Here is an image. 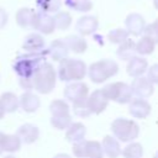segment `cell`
Here are the masks:
<instances>
[{"label":"cell","mask_w":158,"mask_h":158,"mask_svg":"<svg viewBox=\"0 0 158 158\" xmlns=\"http://www.w3.org/2000/svg\"><path fill=\"white\" fill-rule=\"evenodd\" d=\"M130 86L132 89V94L136 98H139V99H147L154 91L153 84L148 80L147 77H142V75L135 78Z\"/></svg>","instance_id":"9c48e42d"},{"label":"cell","mask_w":158,"mask_h":158,"mask_svg":"<svg viewBox=\"0 0 158 158\" xmlns=\"http://www.w3.org/2000/svg\"><path fill=\"white\" fill-rule=\"evenodd\" d=\"M111 132L118 142H133L139 135V126L136 121L125 117L115 118L111 122Z\"/></svg>","instance_id":"5b68a950"},{"label":"cell","mask_w":158,"mask_h":158,"mask_svg":"<svg viewBox=\"0 0 158 158\" xmlns=\"http://www.w3.org/2000/svg\"><path fill=\"white\" fill-rule=\"evenodd\" d=\"M117 73H118V64L114 59H106V58L90 64L86 72L89 79L95 84L104 83L109 78L116 75Z\"/></svg>","instance_id":"277c9868"},{"label":"cell","mask_w":158,"mask_h":158,"mask_svg":"<svg viewBox=\"0 0 158 158\" xmlns=\"http://www.w3.org/2000/svg\"><path fill=\"white\" fill-rule=\"evenodd\" d=\"M146 25L147 23L144 17L137 12H132L127 15L125 19V26H126L125 30L128 32V35H132V36H141L143 33Z\"/></svg>","instance_id":"7c38bea8"},{"label":"cell","mask_w":158,"mask_h":158,"mask_svg":"<svg viewBox=\"0 0 158 158\" xmlns=\"http://www.w3.org/2000/svg\"><path fill=\"white\" fill-rule=\"evenodd\" d=\"M72 122L73 121H72V116L70 115H67V116H52L51 117V125L56 130H67Z\"/></svg>","instance_id":"836d02e7"},{"label":"cell","mask_w":158,"mask_h":158,"mask_svg":"<svg viewBox=\"0 0 158 158\" xmlns=\"http://www.w3.org/2000/svg\"><path fill=\"white\" fill-rule=\"evenodd\" d=\"M64 43L67 44L68 49L73 53L81 54L88 49V42L84 40V37L78 35H69L65 38H63Z\"/></svg>","instance_id":"44dd1931"},{"label":"cell","mask_w":158,"mask_h":158,"mask_svg":"<svg viewBox=\"0 0 158 158\" xmlns=\"http://www.w3.org/2000/svg\"><path fill=\"white\" fill-rule=\"evenodd\" d=\"M21 139L16 136V135H10V133H5V138H4V152L7 153H14L17 152L21 148Z\"/></svg>","instance_id":"1f68e13d"},{"label":"cell","mask_w":158,"mask_h":158,"mask_svg":"<svg viewBox=\"0 0 158 158\" xmlns=\"http://www.w3.org/2000/svg\"><path fill=\"white\" fill-rule=\"evenodd\" d=\"M5 111H4V109H2V106H1V104H0V120L1 118H4V116H5Z\"/></svg>","instance_id":"b9f144b4"},{"label":"cell","mask_w":158,"mask_h":158,"mask_svg":"<svg viewBox=\"0 0 158 158\" xmlns=\"http://www.w3.org/2000/svg\"><path fill=\"white\" fill-rule=\"evenodd\" d=\"M88 72L86 64L81 59L77 58H64L59 62L57 69V78L62 81H81Z\"/></svg>","instance_id":"7a4b0ae2"},{"label":"cell","mask_w":158,"mask_h":158,"mask_svg":"<svg viewBox=\"0 0 158 158\" xmlns=\"http://www.w3.org/2000/svg\"><path fill=\"white\" fill-rule=\"evenodd\" d=\"M15 135L21 139L22 143L32 144L40 138V130L32 123H23L17 128Z\"/></svg>","instance_id":"9a60e30c"},{"label":"cell","mask_w":158,"mask_h":158,"mask_svg":"<svg viewBox=\"0 0 158 158\" xmlns=\"http://www.w3.org/2000/svg\"><path fill=\"white\" fill-rule=\"evenodd\" d=\"M32 28L36 30L41 35H51V33H53L54 30H56L53 16L51 14H47V12L37 10L36 14H35V20H33V23H32Z\"/></svg>","instance_id":"ba28073f"},{"label":"cell","mask_w":158,"mask_h":158,"mask_svg":"<svg viewBox=\"0 0 158 158\" xmlns=\"http://www.w3.org/2000/svg\"><path fill=\"white\" fill-rule=\"evenodd\" d=\"M153 6L156 10H158V0H153Z\"/></svg>","instance_id":"ee69618b"},{"label":"cell","mask_w":158,"mask_h":158,"mask_svg":"<svg viewBox=\"0 0 158 158\" xmlns=\"http://www.w3.org/2000/svg\"><path fill=\"white\" fill-rule=\"evenodd\" d=\"M19 105L20 107L27 112V114H32L36 112L40 106H41V100L38 98V95H36L32 91H23L21 94V96L19 98Z\"/></svg>","instance_id":"2e32d148"},{"label":"cell","mask_w":158,"mask_h":158,"mask_svg":"<svg viewBox=\"0 0 158 158\" xmlns=\"http://www.w3.org/2000/svg\"><path fill=\"white\" fill-rule=\"evenodd\" d=\"M102 152L109 158H117L121 154L120 142L114 136H105L101 142Z\"/></svg>","instance_id":"7402d4cb"},{"label":"cell","mask_w":158,"mask_h":158,"mask_svg":"<svg viewBox=\"0 0 158 158\" xmlns=\"http://www.w3.org/2000/svg\"><path fill=\"white\" fill-rule=\"evenodd\" d=\"M53 158H72L69 154H67V153H58V154H56Z\"/></svg>","instance_id":"60d3db41"},{"label":"cell","mask_w":158,"mask_h":158,"mask_svg":"<svg viewBox=\"0 0 158 158\" xmlns=\"http://www.w3.org/2000/svg\"><path fill=\"white\" fill-rule=\"evenodd\" d=\"M64 98L72 104L85 100L89 95V86L84 81H72L64 88Z\"/></svg>","instance_id":"52a82bcc"},{"label":"cell","mask_w":158,"mask_h":158,"mask_svg":"<svg viewBox=\"0 0 158 158\" xmlns=\"http://www.w3.org/2000/svg\"><path fill=\"white\" fill-rule=\"evenodd\" d=\"M33 89L40 94H49L57 84V70L49 62H43L32 75Z\"/></svg>","instance_id":"3957f363"},{"label":"cell","mask_w":158,"mask_h":158,"mask_svg":"<svg viewBox=\"0 0 158 158\" xmlns=\"http://www.w3.org/2000/svg\"><path fill=\"white\" fill-rule=\"evenodd\" d=\"M154 47H156V43L151 38L142 36L138 40V42H136V53H138L141 56H148V54L153 53Z\"/></svg>","instance_id":"83f0119b"},{"label":"cell","mask_w":158,"mask_h":158,"mask_svg":"<svg viewBox=\"0 0 158 158\" xmlns=\"http://www.w3.org/2000/svg\"><path fill=\"white\" fill-rule=\"evenodd\" d=\"M152 25L154 26V28H156V30H157V32H158V17H157V19H156V20L152 22Z\"/></svg>","instance_id":"7bdbcfd3"},{"label":"cell","mask_w":158,"mask_h":158,"mask_svg":"<svg viewBox=\"0 0 158 158\" xmlns=\"http://www.w3.org/2000/svg\"><path fill=\"white\" fill-rule=\"evenodd\" d=\"M7 21H9V15H7L6 10L0 7V30H2L7 25Z\"/></svg>","instance_id":"f35d334b"},{"label":"cell","mask_w":158,"mask_h":158,"mask_svg":"<svg viewBox=\"0 0 158 158\" xmlns=\"http://www.w3.org/2000/svg\"><path fill=\"white\" fill-rule=\"evenodd\" d=\"M19 84L25 91H31L33 89L32 78H19Z\"/></svg>","instance_id":"74e56055"},{"label":"cell","mask_w":158,"mask_h":158,"mask_svg":"<svg viewBox=\"0 0 158 158\" xmlns=\"http://www.w3.org/2000/svg\"><path fill=\"white\" fill-rule=\"evenodd\" d=\"M147 72H148V75H147L148 80H149L152 84H158V63L151 65V67L147 69Z\"/></svg>","instance_id":"8d00e7d4"},{"label":"cell","mask_w":158,"mask_h":158,"mask_svg":"<svg viewBox=\"0 0 158 158\" xmlns=\"http://www.w3.org/2000/svg\"><path fill=\"white\" fill-rule=\"evenodd\" d=\"M153 158H158V151L154 153V156H153Z\"/></svg>","instance_id":"f6af8a7d"},{"label":"cell","mask_w":158,"mask_h":158,"mask_svg":"<svg viewBox=\"0 0 158 158\" xmlns=\"http://www.w3.org/2000/svg\"><path fill=\"white\" fill-rule=\"evenodd\" d=\"M53 20H54V25H56L57 30L65 31V30H68L70 27L73 17H72V15L68 11H60L59 10V11H57L54 14Z\"/></svg>","instance_id":"d4e9b609"},{"label":"cell","mask_w":158,"mask_h":158,"mask_svg":"<svg viewBox=\"0 0 158 158\" xmlns=\"http://www.w3.org/2000/svg\"><path fill=\"white\" fill-rule=\"evenodd\" d=\"M47 56V48L42 52H25L15 58L12 63V69L19 78H32L37 68L43 62H46Z\"/></svg>","instance_id":"6da1fadb"},{"label":"cell","mask_w":158,"mask_h":158,"mask_svg":"<svg viewBox=\"0 0 158 158\" xmlns=\"http://www.w3.org/2000/svg\"><path fill=\"white\" fill-rule=\"evenodd\" d=\"M86 135V127L81 122H72L69 127L65 130V139L68 142L75 143L83 141Z\"/></svg>","instance_id":"d6986e66"},{"label":"cell","mask_w":158,"mask_h":158,"mask_svg":"<svg viewBox=\"0 0 158 158\" xmlns=\"http://www.w3.org/2000/svg\"><path fill=\"white\" fill-rule=\"evenodd\" d=\"M0 104L6 114L15 112L20 105H19V96L12 91H5L0 95Z\"/></svg>","instance_id":"cb8c5ba5"},{"label":"cell","mask_w":158,"mask_h":158,"mask_svg":"<svg viewBox=\"0 0 158 158\" xmlns=\"http://www.w3.org/2000/svg\"><path fill=\"white\" fill-rule=\"evenodd\" d=\"M4 158H15L14 156H6V157H4Z\"/></svg>","instance_id":"bcb514c9"},{"label":"cell","mask_w":158,"mask_h":158,"mask_svg":"<svg viewBox=\"0 0 158 158\" xmlns=\"http://www.w3.org/2000/svg\"><path fill=\"white\" fill-rule=\"evenodd\" d=\"M98 27H99V20L94 15H84L79 17L75 23V30L81 37L95 33Z\"/></svg>","instance_id":"30bf717a"},{"label":"cell","mask_w":158,"mask_h":158,"mask_svg":"<svg viewBox=\"0 0 158 158\" xmlns=\"http://www.w3.org/2000/svg\"><path fill=\"white\" fill-rule=\"evenodd\" d=\"M85 143H86V139L73 143L72 151H73V154L77 158H85Z\"/></svg>","instance_id":"d590c367"},{"label":"cell","mask_w":158,"mask_h":158,"mask_svg":"<svg viewBox=\"0 0 158 158\" xmlns=\"http://www.w3.org/2000/svg\"><path fill=\"white\" fill-rule=\"evenodd\" d=\"M121 154L123 158H142L143 157V147L138 142H130L122 151Z\"/></svg>","instance_id":"f546056e"},{"label":"cell","mask_w":158,"mask_h":158,"mask_svg":"<svg viewBox=\"0 0 158 158\" xmlns=\"http://www.w3.org/2000/svg\"><path fill=\"white\" fill-rule=\"evenodd\" d=\"M148 69V62L146 58L143 57H137L135 56L133 58H131L128 62H127V65H126V72L130 77H133V78H137V77H141L142 74H144Z\"/></svg>","instance_id":"ac0fdd59"},{"label":"cell","mask_w":158,"mask_h":158,"mask_svg":"<svg viewBox=\"0 0 158 158\" xmlns=\"http://www.w3.org/2000/svg\"><path fill=\"white\" fill-rule=\"evenodd\" d=\"M86 104H88V107H89L91 114L99 115V114H101L106 110L109 100L105 98L101 89H98V90H94L90 95H88Z\"/></svg>","instance_id":"8fae6325"},{"label":"cell","mask_w":158,"mask_h":158,"mask_svg":"<svg viewBox=\"0 0 158 158\" xmlns=\"http://www.w3.org/2000/svg\"><path fill=\"white\" fill-rule=\"evenodd\" d=\"M68 53H69V49L67 47V44L64 43L63 40H53L48 48H47V54L54 60V62H60L63 60L64 58L68 57Z\"/></svg>","instance_id":"e0dca14e"},{"label":"cell","mask_w":158,"mask_h":158,"mask_svg":"<svg viewBox=\"0 0 158 158\" xmlns=\"http://www.w3.org/2000/svg\"><path fill=\"white\" fill-rule=\"evenodd\" d=\"M101 91L109 101L111 100V101H115L118 104H128L133 98L131 86L123 81L110 83V84L105 85L101 89Z\"/></svg>","instance_id":"8992f818"},{"label":"cell","mask_w":158,"mask_h":158,"mask_svg":"<svg viewBox=\"0 0 158 158\" xmlns=\"http://www.w3.org/2000/svg\"><path fill=\"white\" fill-rule=\"evenodd\" d=\"M116 56L121 60L128 62L131 58H133L136 56V42L131 38H127L126 41L120 43L117 49H116Z\"/></svg>","instance_id":"603a6c76"},{"label":"cell","mask_w":158,"mask_h":158,"mask_svg":"<svg viewBox=\"0 0 158 158\" xmlns=\"http://www.w3.org/2000/svg\"><path fill=\"white\" fill-rule=\"evenodd\" d=\"M64 5L77 12H89L93 9L91 0H64Z\"/></svg>","instance_id":"4316f807"},{"label":"cell","mask_w":158,"mask_h":158,"mask_svg":"<svg viewBox=\"0 0 158 158\" xmlns=\"http://www.w3.org/2000/svg\"><path fill=\"white\" fill-rule=\"evenodd\" d=\"M4 138H5V133L0 131V154L4 153Z\"/></svg>","instance_id":"ab89813d"},{"label":"cell","mask_w":158,"mask_h":158,"mask_svg":"<svg viewBox=\"0 0 158 158\" xmlns=\"http://www.w3.org/2000/svg\"><path fill=\"white\" fill-rule=\"evenodd\" d=\"M85 158H104L101 143H99L98 141H86Z\"/></svg>","instance_id":"4dcf8cb0"},{"label":"cell","mask_w":158,"mask_h":158,"mask_svg":"<svg viewBox=\"0 0 158 158\" xmlns=\"http://www.w3.org/2000/svg\"><path fill=\"white\" fill-rule=\"evenodd\" d=\"M128 38V32L125 28H114L111 31H109L107 33V40L109 42L114 43V44H120L123 41H126Z\"/></svg>","instance_id":"d6a6232c"},{"label":"cell","mask_w":158,"mask_h":158,"mask_svg":"<svg viewBox=\"0 0 158 158\" xmlns=\"http://www.w3.org/2000/svg\"><path fill=\"white\" fill-rule=\"evenodd\" d=\"M73 111L79 117H88V116L91 115V112L88 107V104H86V99L81 100V101H78V102H74L73 104Z\"/></svg>","instance_id":"e575fe53"},{"label":"cell","mask_w":158,"mask_h":158,"mask_svg":"<svg viewBox=\"0 0 158 158\" xmlns=\"http://www.w3.org/2000/svg\"><path fill=\"white\" fill-rule=\"evenodd\" d=\"M36 10L31 7H21L16 11L15 21L21 28H32Z\"/></svg>","instance_id":"ffe728a7"},{"label":"cell","mask_w":158,"mask_h":158,"mask_svg":"<svg viewBox=\"0 0 158 158\" xmlns=\"http://www.w3.org/2000/svg\"><path fill=\"white\" fill-rule=\"evenodd\" d=\"M22 49H25V52H31V53L44 51L46 42L43 36L38 32L28 33L22 41Z\"/></svg>","instance_id":"4fadbf2b"},{"label":"cell","mask_w":158,"mask_h":158,"mask_svg":"<svg viewBox=\"0 0 158 158\" xmlns=\"http://www.w3.org/2000/svg\"><path fill=\"white\" fill-rule=\"evenodd\" d=\"M69 104L63 99H54L49 104V112L52 116H67L69 114Z\"/></svg>","instance_id":"484cf974"},{"label":"cell","mask_w":158,"mask_h":158,"mask_svg":"<svg viewBox=\"0 0 158 158\" xmlns=\"http://www.w3.org/2000/svg\"><path fill=\"white\" fill-rule=\"evenodd\" d=\"M37 9L47 14H56L62 6V0H36Z\"/></svg>","instance_id":"f1b7e54d"},{"label":"cell","mask_w":158,"mask_h":158,"mask_svg":"<svg viewBox=\"0 0 158 158\" xmlns=\"http://www.w3.org/2000/svg\"><path fill=\"white\" fill-rule=\"evenodd\" d=\"M151 104L146 99H132L128 102V112L135 118H146L151 114Z\"/></svg>","instance_id":"5bb4252c"}]
</instances>
